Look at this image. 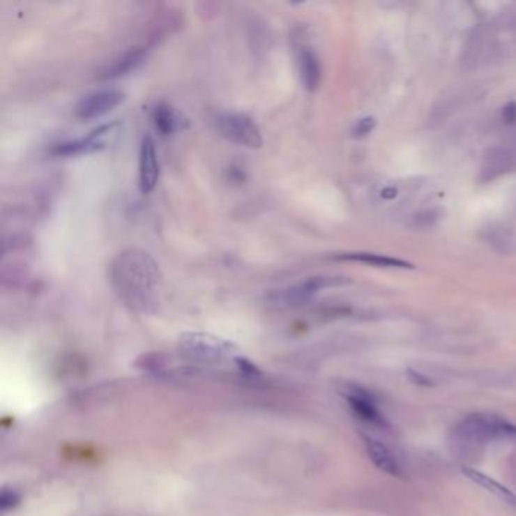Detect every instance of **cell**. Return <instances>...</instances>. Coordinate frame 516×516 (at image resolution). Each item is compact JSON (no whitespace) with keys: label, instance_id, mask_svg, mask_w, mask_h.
Wrapping results in <instances>:
<instances>
[{"label":"cell","instance_id":"obj_2","mask_svg":"<svg viewBox=\"0 0 516 516\" xmlns=\"http://www.w3.org/2000/svg\"><path fill=\"white\" fill-rule=\"evenodd\" d=\"M221 137L247 149H261L264 146L262 130L257 123L241 112H220L213 119Z\"/></svg>","mask_w":516,"mask_h":516},{"label":"cell","instance_id":"obj_16","mask_svg":"<svg viewBox=\"0 0 516 516\" xmlns=\"http://www.w3.org/2000/svg\"><path fill=\"white\" fill-rule=\"evenodd\" d=\"M374 128H376V120L372 117H365L356 123L353 133H354V137H365V135H368V133H371Z\"/></svg>","mask_w":516,"mask_h":516},{"label":"cell","instance_id":"obj_12","mask_svg":"<svg viewBox=\"0 0 516 516\" xmlns=\"http://www.w3.org/2000/svg\"><path fill=\"white\" fill-rule=\"evenodd\" d=\"M152 121L156 132H159L164 137L172 135V133L188 126V120H185L183 115L181 112H177L173 106L167 102H159L155 105V108L152 111Z\"/></svg>","mask_w":516,"mask_h":516},{"label":"cell","instance_id":"obj_20","mask_svg":"<svg viewBox=\"0 0 516 516\" xmlns=\"http://www.w3.org/2000/svg\"><path fill=\"white\" fill-rule=\"evenodd\" d=\"M395 195H397V190L390 188V186H389V188H385L384 191H381V197H384V199H394Z\"/></svg>","mask_w":516,"mask_h":516},{"label":"cell","instance_id":"obj_13","mask_svg":"<svg viewBox=\"0 0 516 516\" xmlns=\"http://www.w3.org/2000/svg\"><path fill=\"white\" fill-rule=\"evenodd\" d=\"M462 473H464V476L466 478H469L473 483L478 485L480 487L486 489L489 494H492L496 498L503 500L504 503L516 507V494L513 491H510V489L507 486L498 483L495 478L489 477L485 473H482V471H477L474 468H462Z\"/></svg>","mask_w":516,"mask_h":516},{"label":"cell","instance_id":"obj_9","mask_svg":"<svg viewBox=\"0 0 516 516\" xmlns=\"http://www.w3.org/2000/svg\"><path fill=\"white\" fill-rule=\"evenodd\" d=\"M146 59H147L146 47H132L111 59L108 64L97 73V79H99V81H112V79L126 76L132 73V71L139 68L144 64Z\"/></svg>","mask_w":516,"mask_h":516},{"label":"cell","instance_id":"obj_19","mask_svg":"<svg viewBox=\"0 0 516 516\" xmlns=\"http://www.w3.org/2000/svg\"><path fill=\"white\" fill-rule=\"evenodd\" d=\"M503 119L507 124H513L516 121V103L509 102L503 108Z\"/></svg>","mask_w":516,"mask_h":516},{"label":"cell","instance_id":"obj_7","mask_svg":"<svg viewBox=\"0 0 516 516\" xmlns=\"http://www.w3.org/2000/svg\"><path fill=\"white\" fill-rule=\"evenodd\" d=\"M159 181V159L155 139L144 135L139 144L138 155V188L142 194L152 192Z\"/></svg>","mask_w":516,"mask_h":516},{"label":"cell","instance_id":"obj_4","mask_svg":"<svg viewBox=\"0 0 516 516\" xmlns=\"http://www.w3.org/2000/svg\"><path fill=\"white\" fill-rule=\"evenodd\" d=\"M179 350L195 362H218L232 350V344L208 333H183L179 340Z\"/></svg>","mask_w":516,"mask_h":516},{"label":"cell","instance_id":"obj_17","mask_svg":"<svg viewBox=\"0 0 516 516\" xmlns=\"http://www.w3.org/2000/svg\"><path fill=\"white\" fill-rule=\"evenodd\" d=\"M406 374H407V379L411 380L412 384L416 385V386H421V388H432V386H434L432 379H429L427 376L421 374V372H418L416 370L409 368Z\"/></svg>","mask_w":516,"mask_h":516},{"label":"cell","instance_id":"obj_3","mask_svg":"<svg viewBox=\"0 0 516 516\" xmlns=\"http://www.w3.org/2000/svg\"><path fill=\"white\" fill-rule=\"evenodd\" d=\"M350 282V279L340 278V275H315V278H309L305 282L292 284L287 289L273 292L270 300L279 306H300L308 303L318 291L332 287H344Z\"/></svg>","mask_w":516,"mask_h":516},{"label":"cell","instance_id":"obj_21","mask_svg":"<svg viewBox=\"0 0 516 516\" xmlns=\"http://www.w3.org/2000/svg\"><path fill=\"white\" fill-rule=\"evenodd\" d=\"M515 438H516V425H515Z\"/></svg>","mask_w":516,"mask_h":516},{"label":"cell","instance_id":"obj_8","mask_svg":"<svg viewBox=\"0 0 516 516\" xmlns=\"http://www.w3.org/2000/svg\"><path fill=\"white\" fill-rule=\"evenodd\" d=\"M344 395L347 398V402H349V406L353 411V413L356 416H359L362 421L372 424V425H379V427L388 425L385 416L381 415L379 411L376 398L372 397V394L368 393L367 389L356 386V385H350V386H347Z\"/></svg>","mask_w":516,"mask_h":516},{"label":"cell","instance_id":"obj_11","mask_svg":"<svg viewBox=\"0 0 516 516\" xmlns=\"http://www.w3.org/2000/svg\"><path fill=\"white\" fill-rule=\"evenodd\" d=\"M297 66L306 90L315 91L321 82V64L314 49L305 43L297 46Z\"/></svg>","mask_w":516,"mask_h":516},{"label":"cell","instance_id":"obj_14","mask_svg":"<svg viewBox=\"0 0 516 516\" xmlns=\"http://www.w3.org/2000/svg\"><path fill=\"white\" fill-rule=\"evenodd\" d=\"M336 259L362 262V264H368V265H374V266H384V268H413V265L411 262L395 259V257H389V256L374 255V253H345V255L337 256Z\"/></svg>","mask_w":516,"mask_h":516},{"label":"cell","instance_id":"obj_1","mask_svg":"<svg viewBox=\"0 0 516 516\" xmlns=\"http://www.w3.org/2000/svg\"><path fill=\"white\" fill-rule=\"evenodd\" d=\"M109 282L117 297L130 310L144 314L156 308L162 275L149 252L135 247L120 252L109 265Z\"/></svg>","mask_w":516,"mask_h":516},{"label":"cell","instance_id":"obj_5","mask_svg":"<svg viewBox=\"0 0 516 516\" xmlns=\"http://www.w3.org/2000/svg\"><path fill=\"white\" fill-rule=\"evenodd\" d=\"M117 126H119L117 121L103 123L81 138L59 141L49 149V155L56 158H71L99 152V150H102L106 144L105 138Z\"/></svg>","mask_w":516,"mask_h":516},{"label":"cell","instance_id":"obj_10","mask_svg":"<svg viewBox=\"0 0 516 516\" xmlns=\"http://www.w3.org/2000/svg\"><path fill=\"white\" fill-rule=\"evenodd\" d=\"M362 441L367 455L371 459L372 464L376 465L377 469L384 471L385 474L397 478H404L406 474L403 471V466L400 465L398 459L394 456V453L390 451L384 442H380L371 436L362 434Z\"/></svg>","mask_w":516,"mask_h":516},{"label":"cell","instance_id":"obj_6","mask_svg":"<svg viewBox=\"0 0 516 516\" xmlns=\"http://www.w3.org/2000/svg\"><path fill=\"white\" fill-rule=\"evenodd\" d=\"M124 100V91L119 88H99L86 93L75 106V115L81 120H94L111 112Z\"/></svg>","mask_w":516,"mask_h":516},{"label":"cell","instance_id":"obj_18","mask_svg":"<svg viewBox=\"0 0 516 516\" xmlns=\"http://www.w3.org/2000/svg\"><path fill=\"white\" fill-rule=\"evenodd\" d=\"M235 361H236V365L239 367V370L244 371V372H247V374H250V376L259 374V370H257L250 361H247V359H244V358H236Z\"/></svg>","mask_w":516,"mask_h":516},{"label":"cell","instance_id":"obj_15","mask_svg":"<svg viewBox=\"0 0 516 516\" xmlns=\"http://www.w3.org/2000/svg\"><path fill=\"white\" fill-rule=\"evenodd\" d=\"M20 503V495L15 491H11V489H3L2 495H0V507L2 510L6 512L10 509H14V507Z\"/></svg>","mask_w":516,"mask_h":516}]
</instances>
